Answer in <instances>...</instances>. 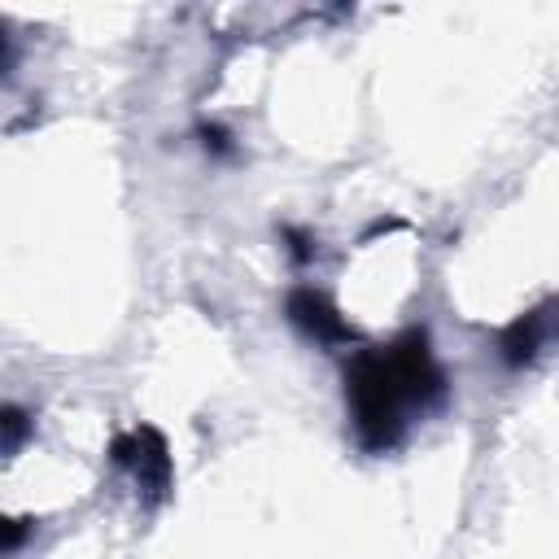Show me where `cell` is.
Listing matches in <instances>:
<instances>
[{
    "label": "cell",
    "mask_w": 559,
    "mask_h": 559,
    "mask_svg": "<svg viewBox=\"0 0 559 559\" xmlns=\"http://www.w3.org/2000/svg\"><path fill=\"white\" fill-rule=\"evenodd\" d=\"M437 389L432 358L419 336L406 345H389L376 354H362L354 371L345 376V397L354 406V424L362 428V441L389 445L397 428L406 424L411 406H424V397Z\"/></svg>",
    "instance_id": "cell-1"
}]
</instances>
